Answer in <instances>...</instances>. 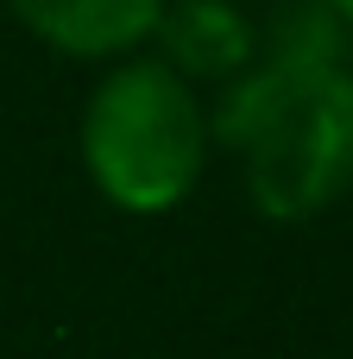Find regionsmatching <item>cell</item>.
Here are the masks:
<instances>
[{
  "label": "cell",
  "mask_w": 353,
  "mask_h": 359,
  "mask_svg": "<svg viewBox=\"0 0 353 359\" xmlns=\"http://www.w3.org/2000/svg\"><path fill=\"white\" fill-rule=\"evenodd\" d=\"M221 139L246 158V189L272 221H303L347 183L353 76L341 69L328 6L284 19L272 63L227 95Z\"/></svg>",
  "instance_id": "1"
},
{
  "label": "cell",
  "mask_w": 353,
  "mask_h": 359,
  "mask_svg": "<svg viewBox=\"0 0 353 359\" xmlns=\"http://www.w3.org/2000/svg\"><path fill=\"white\" fill-rule=\"evenodd\" d=\"M202 107L171 63H126L95 88L82 120L88 177L133 215L177 208L202 170Z\"/></svg>",
  "instance_id": "2"
},
{
  "label": "cell",
  "mask_w": 353,
  "mask_h": 359,
  "mask_svg": "<svg viewBox=\"0 0 353 359\" xmlns=\"http://www.w3.org/2000/svg\"><path fill=\"white\" fill-rule=\"evenodd\" d=\"M13 13L69 57H114L158 32L164 0H13Z\"/></svg>",
  "instance_id": "3"
},
{
  "label": "cell",
  "mask_w": 353,
  "mask_h": 359,
  "mask_svg": "<svg viewBox=\"0 0 353 359\" xmlns=\"http://www.w3.org/2000/svg\"><path fill=\"white\" fill-rule=\"evenodd\" d=\"M158 25H164V38H171V57H177L183 69H202V76L234 69V63H246V50H253L240 13L221 6V0H189V6H177L171 19H158Z\"/></svg>",
  "instance_id": "4"
},
{
  "label": "cell",
  "mask_w": 353,
  "mask_h": 359,
  "mask_svg": "<svg viewBox=\"0 0 353 359\" xmlns=\"http://www.w3.org/2000/svg\"><path fill=\"white\" fill-rule=\"evenodd\" d=\"M322 6H328L335 19H347V25H353V0H322Z\"/></svg>",
  "instance_id": "5"
},
{
  "label": "cell",
  "mask_w": 353,
  "mask_h": 359,
  "mask_svg": "<svg viewBox=\"0 0 353 359\" xmlns=\"http://www.w3.org/2000/svg\"><path fill=\"white\" fill-rule=\"evenodd\" d=\"M347 177H353V164H347Z\"/></svg>",
  "instance_id": "6"
}]
</instances>
